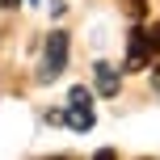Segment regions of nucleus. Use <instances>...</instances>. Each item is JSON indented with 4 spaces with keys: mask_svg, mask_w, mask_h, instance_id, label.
Wrapping results in <instances>:
<instances>
[{
    "mask_svg": "<svg viewBox=\"0 0 160 160\" xmlns=\"http://www.w3.org/2000/svg\"><path fill=\"white\" fill-rule=\"evenodd\" d=\"M59 122H68L72 131H93V122H97V110H93V93H88L84 84H76L72 93H68V110L59 114Z\"/></svg>",
    "mask_w": 160,
    "mask_h": 160,
    "instance_id": "f257e3e1",
    "label": "nucleus"
},
{
    "mask_svg": "<svg viewBox=\"0 0 160 160\" xmlns=\"http://www.w3.org/2000/svg\"><path fill=\"white\" fill-rule=\"evenodd\" d=\"M63 68H68V34L63 30H51L47 34V47H42V72H38V80L51 84V80L63 76Z\"/></svg>",
    "mask_w": 160,
    "mask_h": 160,
    "instance_id": "f03ea898",
    "label": "nucleus"
},
{
    "mask_svg": "<svg viewBox=\"0 0 160 160\" xmlns=\"http://www.w3.org/2000/svg\"><path fill=\"white\" fill-rule=\"evenodd\" d=\"M139 68H148V30L143 25L131 30V47H127V72H139Z\"/></svg>",
    "mask_w": 160,
    "mask_h": 160,
    "instance_id": "7ed1b4c3",
    "label": "nucleus"
},
{
    "mask_svg": "<svg viewBox=\"0 0 160 160\" xmlns=\"http://www.w3.org/2000/svg\"><path fill=\"white\" fill-rule=\"evenodd\" d=\"M93 72H97V93L101 97H118V72L110 63H97Z\"/></svg>",
    "mask_w": 160,
    "mask_h": 160,
    "instance_id": "20e7f679",
    "label": "nucleus"
},
{
    "mask_svg": "<svg viewBox=\"0 0 160 160\" xmlns=\"http://www.w3.org/2000/svg\"><path fill=\"white\" fill-rule=\"evenodd\" d=\"M148 68H152V72H160V21L148 30Z\"/></svg>",
    "mask_w": 160,
    "mask_h": 160,
    "instance_id": "39448f33",
    "label": "nucleus"
},
{
    "mask_svg": "<svg viewBox=\"0 0 160 160\" xmlns=\"http://www.w3.org/2000/svg\"><path fill=\"white\" fill-rule=\"evenodd\" d=\"M118 4L127 8V17H131V21H139V17L148 13V0H118Z\"/></svg>",
    "mask_w": 160,
    "mask_h": 160,
    "instance_id": "423d86ee",
    "label": "nucleus"
},
{
    "mask_svg": "<svg viewBox=\"0 0 160 160\" xmlns=\"http://www.w3.org/2000/svg\"><path fill=\"white\" fill-rule=\"evenodd\" d=\"M17 4H21V0H0V8H17Z\"/></svg>",
    "mask_w": 160,
    "mask_h": 160,
    "instance_id": "0eeeda50",
    "label": "nucleus"
}]
</instances>
